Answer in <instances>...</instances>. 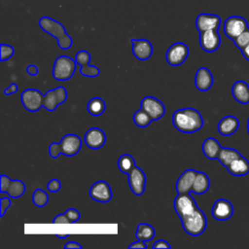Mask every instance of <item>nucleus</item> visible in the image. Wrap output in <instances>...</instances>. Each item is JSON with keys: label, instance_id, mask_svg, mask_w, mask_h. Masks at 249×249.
I'll return each mask as SVG.
<instances>
[{"label": "nucleus", "instance_id": "f257e3e1", "mask_svg": "<svg viewBox=\"0 0 249 249\" xmlns=\"http://www.w3.org/2000/svg\"><path fill=\"white\" fill-rule=\"evenodd\" d=\"M172 124L180 132L194 133L202 127L203 119L197 110L184 108L173 113Z\"/></svg>", "mask_w": 249, "mask_h": 249}, {"label": "nucleus", "instance_id": "f03ea898", "mask_svg": "<svg viewBox=\"0 0 249 249\" xmlns=\"http://www.w3.org/2000/svg\"><path fill=\"white\" fill-rule=\"evenodd\" d=\"M82 147V140L76 134H66L59 143H51L49 153L53 159H56L60 154L66 157L75 156Z\"/></svg>", "mask_w": 249, "mask_h": 249}, {"label": "nucleus", "instance_id": "7ed1b4c3", "mask_svg": "<svg viewBox=\"0 0 249 249\" xmlns=\"http://www.w3.org/2000/svg\"><path fill=\"white\" fill-rule=\"evenodd\" d=\"M40 27L57 40L58 47L62 50H67L72 46V38L66 33L64 26L58 21L49 18L43 17L39 20Z\"/></svg>", "mask_w": 249, "mask_h": 249}, {"label": "nucleus", "instance_id": "20e7f679", "mask_svg": "<svg viewBox=\"0 0 249 249\" xmlns=\"http://www.w3.org/2000/svg\"><path fill=\"white\" fill-rule=\"evenodd\" d=\"M184 231L192 235H200L206 229L207 220L204 213L197 207L193 213L180 218Z\"/></svg>", "mask_w": 249, "mask_h": 249}, {"label": "nucleus", "instance_id": "39448f33", "mask_svg": "<svg viewBox=\"0 0 249 249\" xmlns=\"http://www.w3.org/2000/svg\"><path fill=\"white\" fill-rule=\"evenodd\" d=\"M76 61L69 56L60 55L58 56L53 66V77L57 81H67L75 73Z\"/></svg>", "mask_w": 249, "mask_h": 249}, {"label": "nucleus", "instance_id": "423d86ee", "mask_svg": "<svg viewBox=\"0 0 249 249\" xmlns=\"http://www.w3.org/2000/svg\"><path fill=\"white\" fill-rule=\"evenodd\" d=\"M248 27L247 20L239 16L229 17L224 22V33L232 41Z\"/></svg>", "mask_w": 249, "mask_h": 249}, {"label": "nucleus", "instance_id": "0eeeda50", "mask_svg": "<svg viewBox=\"0 0 249 249\" xmlns=\"http://www.w3.org/2000/svg\"><path fill=\"white\" fill-rule=\"evenodd\" d=\"M189 55V48L186 44L177 42L171 45L165 54L166 61L171 66H179L185 62Z\"/></svg>", "mask_w": 249, "mask_h": 249}, {"label": "nucleus", "instance_id": "6e6552de", "mask_svg": "<svg viewBox=\"0 0 249 249\" xmlns=\"http://www.w3.org/2000/svg\"><path fill=\"white\" fill-rule=\"evenodd\" d=\"M67 99V91L63 87H57L53 89L48 90L44 94L43 107L48 111H54L56 107L64 103Z\"/></svg>", "mask_w": 249, "mask_h": 249}, {"label": "nucleus", "instance_id": "1a4fd4ad", "mask_svg": "<svg viewBox=\"0 0 249 249\" xmlns=\"http://www.w3.org/2000/svg\"><path fill=\"white\" fill-rule=\"evenodd\" d=\"M44 95L36 89H26L20 95V101L23 107L29 112H36L43 106Z\"/></svg>", "mask_w": 249, "mask_h": 249}, {"label": "nucleus", "instance_id": "9d476101", "mask_svg": "<svg viewBox=\"0 0 249 249\" xmlns=\"http://www.w3.org/2000/svg\"><path fill=\"white\" fill-rule=\"evenodd\" d=\"M173 205L179 218L193 213L197 208L196 200L190 194H178L174 199Z\"/></svg>", "mask_w": 249, "mask_h": 249}, {"label": "nucleus", "instance_id": "9b49d317", "mask_svg": "<svg viewBox=\"0 0 249 249\" xmlns=\"http://www.w3.org/2000/svg\"><path fill=\"white\" fill-rule=\"evenodd\" d=\"M141 109L148 113L153 121L160 120L165 113V106L163 103L153 96H145L142 99Z\"/></svg>", "mask_w": 249, "mask_h": 249}, {"label": "nucleus", "instance_id": "f8f14e48", "mask_svg": "<svg viewBox=\"0 0 249 249\" xmlns=\"http://www.w3.org/2000/svg\"><path fill=\"white\" fill-rule=\"evenodd\" d=\"M221 44V38L217 29L199 32V45L207 53L215 52Z\"/></svg>", "mask_w": 249, "mask_h": 249}, {"label": "nucleus", "instance_id": "ddd939ff", "mask_svg": "<svg viewBox=\"0 0 249 249\" xmlns=\"http://www.w3.org/2000/svg\"><path fill=\"white\" fill-rule=\"evenodd\" d=\"M127 175H128V185L131 192L135 196L143 195L145 191V184H146V175L144 171L140 167L135 166Z\"/></svg>", "mask_w": 249, "mask_h": 249}, {"label": "nucleus", "instance_id": "4468645a", "mask_svg": "<svg viewBox=\"0 0 249 249\" xmlns=\"http://www.w3.org/2000/svg\"><path fill=\"white\" fill-rule=\"evenodd\" d=\"M89 196L98 202L105 203L111 200L112 191L109 184L105 181L95 182L89 189Z\"/></svg>", "mask_w": 249, "mask_h": 249}, {"label": "nucleus", "instance_id": "2eb2a0df", "mask_svg": "<svg viewBox=\"0 0 249 249\" xmlns=\"http://www.w3.org/2000/svg\"><path fill=\"white\" fill-rule=\"evenodd\" d=\"M75 61L77 64L81 65L80 73L85 77H96L99 75L100 71L96 66H89L90 54L87 51H79L75 55Z\"/></svg>", "mask_w": 249, "mask_h": 249}, {"label": "nucleus", "instance_id": "dca6fc26", "mask_svg": "<svg viewBox=\"0 0 249 249\" xmlns=\"http://www.w3.org/2000/svg\"><path fill=\"white\" fill-rule=\"evenodd\" d=\"M84 141L89 149L97 150L104 146L106 142V135L101 128L91 127L86 132Z\"/></svg>", "mask_w": 249, "mask_h": 249}, {"label": "nucleus", "instance_id": "f3484780", "mask_svg": "<svg viewBox=\"0 0 249 249\" xmlns=\"http://www.w3.org/2000/svg\"><path fill=\"white\" fill-rule=\"evenodd\" d=\"M211 214L218 221H226L232 216L233 207L229 200L220 198L214 202Z\"/></svg>", "mask_w": 249, "mask_h": 249}, {"label": "nucleus", "instance_id": "a211bd4d", "mask_svg": "<svg viewBox=\"0 0 249 249\" xmlns=\"http://www.w3.org/2000/svg\"><path fill=\"white\" fill-rule=\"evenodd\" d=\"M220 24V17L213 14H199L196 19V27L199 32L212 29L218 30Z\"/></svg>", "mask_w": 249, "mask_h": 249}, {"label": "nucleus", "instance_id": "6ab92c4d", "mask_svg": "<svg viewBox=\"0 0 249 249\" xmlns=\"http://www.w3.org/2000/svg\"><path fill=\"white\" fill-rule=\"evenodd\" d=\"M132 53L134 56L139 60H146L152 56L153 47L150 41L146 39H131Z\"/></svg>", "mask_w": 249, "mask_h": 249}, {"label": "nucleus", "instance_id": "aec40b11", "mask_svg": "<svg viewBox=\"0 0 249 249\" xmlns=\"http://www.w3.org/2000/svg\"><path fill=\"white\" fill-rule=\"evenodd\" d=\"M196 175L195 169L185 170L178 178L176 182V192L177 194H189L192 191V187Z\"/></svg>", "mask_w": 249, "mask_h": 249}, {"label": "nucleus", "instance_id": "412c9836", "mask_svg": "<svg viewBox=\"0 0 249 249\" xmlns=\"http://www.w3.org/2000/svg\"><path fill=\"white\" fill-rule=\"evenodd\" d=\"M195 84L198 90L206 91L213 85V76L206 67H200L197 69L195 77Z\"/></svg>", "mask_w": 249, "mask_h": 249}, {"label": "nucleus", "instance_id": "4be33fe9", "mask_svg": "<svg viewBox=\"0 0 249 249\" xmlns=\"http://www.w3.org/2000/svg\"><path fill=\"white\" fill-rule=\"evenodd\" d=\"M239 127V121L233 116L224 117L218 124V131L223 136H230L233 134Z\"/></svg>", "mask_w": 249, "mask_h": 249}, {"label": "nucleus", "instance_id": "5701e85b", "mask_svg": "<svg viewBox=\"0 0 249 249\" xmlns=\"http://www.w3.org/2000/svg\"><path fill=\"white\" fill-rule=\"evenodd\" d=\"M231 93L234 99L241 103H249V86L244 81H236L231 88Z\"/></svg>", "mask_w": 249, "mask_h": 249}, {"label": "nucleus", "instance_id": "b1692460", "mask_svg": "<svg viewBox=\"0 0 249 249\" xmlns=\"http://www.w3.org/2000/svg\"><path fill=\"white\" fill-rule=\"evenodd\" d=\"M226 168L233 176H244L249 173V161L247 159L240 156L232 160Z\"/></svg>", "mask_w": 249, "mask_h": 249}, {"label": "nucleus", "instance_id": "393cba45", "mask_svg": "<svg viewBox=\"0 0 249 249\" xmlns=\"http://www.w3.org/2000/svg\"><path fill=\"white\" fill-rule=\"evenodd\" d=\"M221 148L222 147L219 142L213 137L206 138L202 143V152L204 156L209 160H216Z\"/></svg>", "mask_w": 249, "mask_h": 249}, {"label": "nucleus", "instance_id": "a878e982", "mask_svg": "<svg viewBox=\"0 0 249 249\" xmlns=\"http://www.w3.org/2000/svg\"><path fill=\"white\" fill-rule=\"evenodd\" d=\"M210 181L208 176L204 172L196 171V175L192 187V193H195L196 195H202L206 193L209 189Z\"/></svg>", "mask_w": 249, "mask_h": 249}, {"label": "nucleus", "instance_id": "bb28decb", "mask_svg": "<svg viewBox=\"0 0 249 249\" xmlns=\"http://www.w3.org/2000/svg\"><path fill=\"white\" fill-rule=\"evenodd\" d=\"M241 155L239 152H237L234 149L231 148H221L217 160L225 166L227 167L232 160L239 158Z\"/></svg>", "mask_w": 249, "mask_h": 249}, {"label": "nucleus", "instance_id": "cd10ccee", "mask_svg": "<svg viewBox=\"0 0 249 249\" xmlns=\"http://www.w3.org/2000/svg\"><path fill=\"white\" fill-rule=\"evenodd\" d=\"M135 236L138 240H142L145 242L150 241L155 236V229L149 224L141 223L137 226Z\"/></svg>", "mask_w": 249, "mask_h": 249}, {"label": "nucleus", "instance_id": "c85d7f7f", "mask_svg": "<svg viewBox=\"0 0 249 249\" xmlns=\"http://www.w3.org/2000/svg\"><path fill=\"white\" fill-rule=\"evenodd\" d=\"M106 109L105 102L100 97H93L88 103V112L91 116H100Z\"/></svg>", "mask_w": 249, "mask_h": 249}, {"label": "nucleus", "instance_id": "c756f323", "mask_svg": "<svg viewBox=\"0 0 249 249\" xmlns=\"http://www.w3.org/2000/svg\"><path fill=\"white\" fill-rule=\"evenodd\" d=\"M25 193V184L20 180H11L6 194L10 197L18 198Z\"/></svg>", "mask_w": 249, "mask_h": 249}, {"label": "nucleus", "instance_id": "7c9ffc66", "mask_svg": "<svg viewBox=\"0 0 249 249\" xmlns=\"http://www.w3.org/2000/svg\"><path fill=\"white\" fill-rule=\"evenodd\" d=\"M135 166L136 164L133 157L128 154L122 155L118 160V167L120 171L124 174H128Z\"/></svg>", "mask_w": 249, "mask_h": 249}, {"label": "nucleus", "instance_id": "2f4dec72", "mask_svg": "<svg viewBox=\"0 0 249 249\" xmlns=\"http://www.w3.org/2000/svg\"><path fill=\"white\" fill-rule=\"evenodd\" d=\"M152 121V118L143 109L137 110L133 115V122L138 127H146Z\"/></svg>", "mask_w": 249, "mask_h": 249}, {"label": "nucleus", "instance_id": "473e14b6", "mask_svg": "<svg viewBox=\"0 0 249 249\" xmlns=\"http://www.w3.org/2000/svg\"><path fill=\"white\" fill-rule=\"evenodd\" d=\"M32 201L37 207H43L49 202V196L44 190L36 189L32 195Z\"/></svg>", "mask_w": 249, "mask_h": 249}, {"label": "nucleus", "instance_id": "72a5a7b5", "mask_svg": "<svg viewBox=\"0 0 249 249\" xmlns=\"http://www.w3.org/2000/svg\"><path fill=\"white\" fill-rule=\"evenodd\" d=\"M233 43L239 50H242L244 47H246L249 44V28H247L239 36H237L233 40Z\"/></svg>", "mask_w": 249, "mask_h": 249}, {"label": "nucleus", "instance_id": "f704fd0d", "mask_svg": "<svg viewBox=\"0 0 249 249\" xmlns=\"http://www.w3.org/2000/svg\"><path fill=\"white\" fill-rule=\"evenodd\" d=\"M0 50H1V54H0L1 61H5V60L10 59L14 54V48L10 45L1 44Z\"/></svg>", "mask_w": 249, "mask_h": 249}, {"label": "nucleus", "instance_id": "c9c22d12", "mask_svg": "<svg viewBox=\"0 0 249 249\" xmlns=\"http://www.w3.org/2000/svg\"><path fill=\"white\" fill-rule=\"evenodd\" d=\"M11 206V199L8 196H1L0 198V216L3 217L6 210Z\"/></svg>", "mask_w": 249, "mask_h": 249}, {"label": "nucleus", "instance_id": "e433bc0d", "mask_svg": "<svg viewBox=\"0 0 249 249\" xmlns=\"http://www.w3.org/2000/svg\"><path fill=\"white\" fill-rule=\"evenodd\" d=\"M65 215L67 216V218L70 220L71 223L77 222L80 219V213L74 208H68L65 211Z\"/></svg>", "mask_w": 249, "mask_h": 249}, {"label": "nucleus", "instance_id": "4c0bfd02", "mask_svg": "<svg viewBox=\"0 0 249 249\" xmlns=\"http://www.w3.org/2000/svg\"><path fill=\"white\" fill-rule=\"evenodd\" d=\"M60 187H61V183L59 180L57 179H52L49 181L48 185H47V189L52 192V193H55L57 191L60 190Z\"/></svg>", "mask_w": 249, "mask_h": 249}, {"label": "nucleus", "instance_id": "58836bf2", "mask_svg": "<svg viewBox=\"0 0 249 249\" xmlns=\"http://www.w3.org/2000/svg\"><path fill=\"white\" fill-rule=\"evenodd\" d=\"M10 182H11V179L7 175L2 174L0 176V192H1V194L6 193Z\"/></svg>", "mask_w": 249, "mask_h": 249}, {"label": "nucleus", "instance_id": "ea45409f", "mask_svg": "<svg viewBox=\"0 0 249 249\" xmlns=\"http://www.w3.org/2000/svg\"><path fill=\"white\" fill-rule=\"evenodd\" d=\"M53 224H71L70 220L67 218V216L64 214H58L57 216L54 217L53 220Z\"/></svg>", "mask_w": 249, "mask_h": 249}, {"label": "nucleus", "instance_id": "a19ab883", "mask_svg": "<svg viewBox=\"0 0 249 249\" xmlns=\"http://www.w3.org/2000/svg\"><path fill=\"white\" fill-rule=\"evenodd\" d=\"M152 247H153V249H157V248H166V249H168V248H170V244L167 241L163 240V239H160V240H157L153 244Z\"/></svg>", "mask_w": 249, "mask_h": 249}, {"label": "nucleus", "instance_id": "79ce46f5", "mask_svg": "<svg viewBox=\"0 0 249 249\" xmlns=\"http://www.w3.org/2000/svg\"><path fill=\"white\" fill-rule=\"evenodd\" d=\"M18 90V85H17L16 83H12V84L7 88V89H5L4 93H5V95H10V94L16 93Z\"/></svg>", "mask_w": 249, "mask_h": 249}, {"label": "nucleus", "instance_id": "37998d69", "mask_svg": "<svg viewBox=\"0 0 249 249\" xmlns=\"http://www.w3.org/2000/svg\"><path fill=\"white\" fill-rule=\"evenodd\" d=\"M128 248L131 249V248H140V249H146L147 248V245L145 243V241H142V240H138V241H135L131 244L128 245Z\"/></svg>", "mask_w": 249, "mask_h": 249}, {"label": "nucleus", "instance_id": "c03bdc74", "mask_svg": "<svg viewBox=\"0 0 249 249\" xmlns=\"http://www.w3.org/2000/svg\"><path fill=\"white\" fill-rule=\"evenodd\" d=\"M26 72L30 75V76H36L38 74V68L36 65L30 64L26 67Z\"/></svg>", "mask_w": 249, "mask_h": 249}, {"label": "nucleus", "instance_id": "a18cd8bd", "mask_svg": "<svg viewBox=\"0 0 249 249\" xmlns=\"http://www.w3.org/2000/svg\"><path fill=\"white\" fill-rule=\"evenodd\" d=\"M64 248L65 249H71V248H79V249H81L82 248V245L81 244H79L78 242H75V241H70V242H68V243H66L65 245H64Z\"/></svg>", "mask_w": 249, "mask_h": 249}, {"label": "nucleus", "instance_id": "49530a36", "mask_svg": "<svg viewBox=\"0 0 249 249\" xmlns=\"http://www.w3.org/2000/svg\"><path fill=\"white\" fill-rule=\"evenodd\" d=\"M240 51H241L242 55L244 56V58L249 61V44L246 47H244L242 50H240Z\"/></svg>", "mask_w": 249, "mask_h": 249}, {"label": "nucleus", "instance_id": "de8ad7c7", "mask_svg": "<svg viewBox=\"0 0 249 249\" xmlns=\"http://www.w3.org/2000/svg\"><path fill=\"white\" fill-rule=\"evenodd\" d=\"M55 236L58 237V238H62L63 239V238H66L68 236V234H62V235L61 234H55Z\"/></svg>", "mask_w": 249, "mask_h": 249}, {"label": "nucleus", "instance_id": "09e8293b", "mask_svg": "<svg viewBox=\"0 0 249 249\" xmlns=\"http://www.w3.org/2000/svg\"><path fill=\"white\" fill-rule=\"evenodd\" d=\"M247 130H248V133H249V118H248V123H247Z\"/></svg>", "mask_w": 249, "mask_h": 249}]
</instances>
